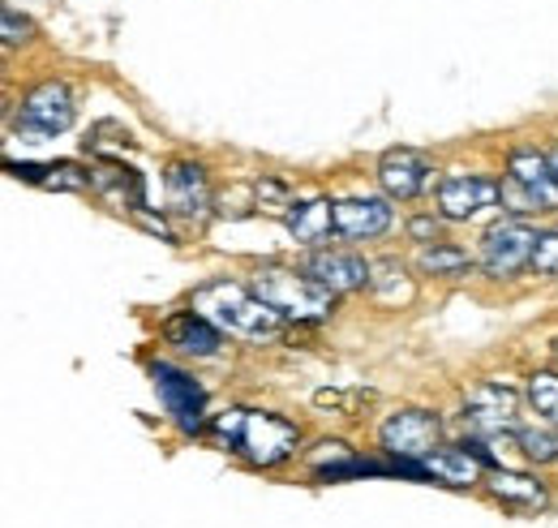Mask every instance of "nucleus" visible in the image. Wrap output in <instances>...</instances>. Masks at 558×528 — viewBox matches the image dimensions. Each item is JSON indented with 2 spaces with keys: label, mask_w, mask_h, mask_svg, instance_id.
<instances>
[{
  "label": "nucleus",
  "mask_w": 558,
  "mask_h": 528,
  "mask_svg": "<svg viewBox=\"0 0 558 528\" xmlns=\"http://www.w3.org/2000/svg\"><path fill=\"white\" fill-rule=\"evenodd\" d=\"M400 275H404V266L400 263H383L378 266V275H369V288H374L383 301H409L413 288H409Z\"/></svg>",
  "instance_id": "nucleus-24"
},
{
  "label": "nucleus",
  "mask_w": 558,
  "mask_h": 528,
  "mask_svg": "<svg viewBox=\"0 0 558 528\" xmlns=\"http://www.w3.org/2000/svg\"><path fill=\"white\" fill-rule=\"evenodd\" d=\"M464 417L477 430H515V392L502 383H482L464 396Z\"/></svg>",
  "instance_id": "nucleus-12"
},
{
  "label": "nucleus",
  "mask_w": 558,
  "mask_h": 528,
  "mask_svg": "<svg viewBox=\"0 0 558 528\" xmlns=\"http://www.w3.org/2000/svg\"><path fill=\"white\" fill-rule=\"evenodd\" d=\"M283 224H288V232H292L301 245L318 250V245L331 237V228H336V202H323V199L296 202V206H288Z\"/></svg>",
  "instance_id": "nucleus-16"
},
{
  "label": "nucleus",
  "mask_w": 558,
  "mask_h": 528,
  "mask_svg": "<svg viewBox=\"0 0 558 528\" xmlns=\"http://www.w3.org/2000/svg\"><path fill=\"white\" fill-rule=\"evenodd\" d=\"M417 266L425 275H460L469 266V254L456 245H421Z\"/></svg>",
  "instance_id": "nucleus-22"
},
{
  "label": "nucleus",
  "mask_w": 558,
  "mask_h": 528,
  "mask_svg": "<svg viewBox=\"0 0 558 528\" xmlns=\"http://www.w3.org/2000/svg\"><path fill=\"white\" fill-rule=\"evenodd\" d=\"M305 275H314L323 288L331 292H352V288H365L374 266L356 254H340V250H318L305 259Z\"/></svg>",
  "instance_id": "nucleus-11"
},
{
  "label": "nucleus",
  "mask_w": 558,
  "mask_h": 528,
  "mask_svg": "<svg viewBox=\"0 0 558 528\" xmlns=\"http://www.w3.org/2000/svg\"><path fill=\"white\" fill-rule=\"evenodd\" d=\"M533 266H537L542 275H555V279H558V232H542V237H537Z\"/></svg>",
  "instance_id": "nucleus-26"
},
{
  "label": "nucleus",
  "mask_w": 558,
  "mask_h": 528,
  "mask_svg": "<svg viewBox=\"0 0 558 528\" xmlns=\"http://www.w3.org/2000/svg\"><path fill=\"white\" fill-rule=\"evenodd\" d=\"M409 232H413V241H421V245H429V241L438 237V219H434V215H417V219L409 224Z\"/></svg>",
  "instance_id": "nucleus-29"
},
{
  "label": "nucleus",
  "mask_w": 558,
  "mask_h": 528,
  "mask_svg": "<svg viewBox=\"0 0 558 528\" xmlns=\"http://www.w3.org/2000/svg\"><path fill=\"white\" fill-rule=\"evenodd\" d=\"M90 185L112 199L117 206H130V211H142V177L134 168H121V164H99L90 172Z\"/></svg>",
  "instance_id": "nucleus-18"
},
{
  "label": "nucleus",
  "mask_w": 558,
  "mask_h": 528,
  "mask_svg": "<svg viewBox=\"0 0 558 528\" xmlns=\"http://www.w3.org/2000/svg\"><path fill=\"white\" fill-rule=\"evenodd\" d=\"M215 434H219L232 452H241L245 460L263 464V468L288 460V456L296 452V425L276 417V412L232 408V412L215 417Z\"/></svg>",
  "instance_id": "nucleus-2"
},
{
  "label": "nucleus",
  "mask_w": 558,
  "mask_h": 528,
  "mask_svg": "<svg viewBox=\"0 0 558 528\" xmlns=\"http://www.w3.org/2000/svg\"><path fill=\"white\" fill-rule=\"evenodd\" d=\"M73 125V95L65 82H39L26 99H22V112H17V130L31 133L35 142L44 137H57Z\"/></svg>",
  "instance_id": "nucleus-6"
},
{
  "label": "nucleus",
  "mask_w": 558,
  "mask_h": 528,
  "mask_svg": "<svg viewBox=\"0 0 558 528\" xmlns=\"http://www.w3.org/2000/svg\"><path fill=\"white\" fill-rule=\"evenodd\" d=\"M438 434H442V421L434 412H421V408H404V412L383 421V447L400 460L429 456L438 447Z\"/></svg>",
  "instance_id": "nucleus-7"
},
{
  "label": "nucleus",
  "mask_w": 558,
  "mask_h": 528,
  "mask_svg": "<svg viewBox=\"0 0 558 528\" xmlns=\"http://www.w3.org/2000/svg\"><path fill=\"white\" fill-rule=\"evenodd\" d=\"M254 292L279 310L283 319H301V323H318L336 310V292L323 288L314 275H296V271H283V266H267L254 275Z\"/></svg>",
  "instance_id": "nucleus-3"
},
{
  "label": "nucleus",
  "mask_w": 558,
  "mask_h": 528,
  "mask_svg": "<svg viewBox=\"0 0 558 528\" xmlns=\"http://www.w3.org/2000/svg\"><path fill=\"white\" fill-rule=\"evenodd\" d=\"M529 404H533L550 425H558V374H533V379H529Z\"/></svg>",
  "instance_id": "nucleus-23"
},
{
  "label": "nucleus",
  "mask_w": 558,
  "mask_h": 528,
  "mask_svg": "<svg viewBox=\"0 0 558 528\" xmlns=\"http://www.w3.org/2000/svg\"><path fill=\"white\" fill-rule=\"evenodd\" d=\"M0 31H4V44H22V39H31V22L17 17L13 4H4V13H0Z\"/></svg>",
  "instance_id": "nucleus-27"
},
{
  "label": "nucleus",
  "mask_w": 558,
  "mask_h": 528,
  "mask_svg": "<svg viewBox=\"0 0 558 528\" xmlns=\"http://www.w3.org/2000/svg\"><path fill=\"white\" fill-rule=\"evenodd\" d=\"M163 339L177 344L181 352H194V357H215V352H219V327H215L210 319H203L198 310L168 319V323H163Z\"/></svg>",
  "instance_id": "nucleus-17"
},
{
  "label": "nucleus",
  "mask_w": 558,
  "mask_h": 528,
  "mask_svg": "<svg viewBox=\"0 0 558 528\" xmlns=\"http://www.w3.org/2000/svg\"><path fill=\"white\" fill-rule=\"evenodd\" d=\"M134 215H138V224H142V228H150V232H159L163 241H172V228H168L163 219H155V215H146V211H134Z\"/></svg>",
  "instance_id": "nucleus-30"
},
{
  "label": "nucleus",
  "mask_w": 558,
  "mask_h": 528,
  "mask_svg": "<svg viewBox=\"0 0 558 528\" xmlns=\"http://www.w3.org/2000/svg\"><path fill=\"white\" fill-rule=\"evenodd\" d=\"M507 177L520 181L533 199L542 202V211H558V181H555V168H550V155H537V151H511V159H507Z\"/></svg>",
  "instance_id": "nucleus-13"
},
{
  "label": "nucleus",
  "mask_w": 558,
  "mask_h": 528,
  "mask_svg": "<svg viewBox=\"0 0 558 528\" xmlns=\"http://www.w3.org/2000/svg\"><path fill=\"white\" fill-rule=\"evenodd\" d=\"M537 250V232L524 219H502L482 237V271L489 279H511L524 266H533Z\"/></svg>",
  "instance_id": "nucleus-5"
},
{
  "label": "nucleus",
  "mask_w": 558,
  "mask_h": 528,
  "mask_svg": "<svg viewBox=\"0 0 558 528\" xmlns=\"http://www.w3.org/2000/svg\"><path fill=\"white\" fill-rule=\"evenodd\" d=\"M258 202H263V206H271V211L292 206V202H288V190H283L279 181H271V177H267V181H258Z\"/></svg>",
  "instance_id": "nucleus-28"
},
{
  "label": "nucleus",
  "mask_w": 558,
  "mask_h": 528,
  "mask_svg": "<svg viewBox=\"0 0 558 528\" xmlns=\"http://www.w3.org/2000/svg\"><path fill=\"white\" fill-rule=\"evenodd\" d=\"M489 494L502 503H515V507H546V485L533 477H520V472H494Z\"/></svg>",
  "instance_id": "nucleus-19"
},
{
  "label": "nucleus",
  "mask_w": 558,
  "mask_h": 528,
  "mask_svg": "<svg viewBox=\"0 0 558 528\" xmlns=\"http://www.w3.org/2000/svg\"><path fill=\"white\" fill-rule=\"evenodd\" d=\"M550 168H555V181H558V146L550 151Z\"/></svg>",
  "instance_id": "nucleus-31"
},
{
  "label": "nucleus",
  "mask_w": 558,
  "mask_h": 528,
  "mask_svg": "<svg viewBox=\"0 0 558 528\" xmlns=\"http://www.w3.org/2000/svg\"><path fill=\"white\" fill-rule=\"evenodd\" d=\"M498 199H502V206H507L511 215H529V211H542V202L533 199V194H529L520 181H511V177L498 185Z\"/></svg>",
  "instance_id": "nucleus-25"
},
{
  "label": "nucleus",
  "mask_w": 558,
  "mask_h": 528,
  "mask_svg": "<svg viewBox=\"0 0 558 528\" xmlns=\"http://www.w3.org/2000/svg\"><path fill=\"white\" fill-rule=\"evenodd\" d=\"M150 379H155V392L163 412L185 430V434H198L203 421H207V392L198 379H190L185 370L168 365V361H150Z\"/></svg>",
  "instance_id": "nucleus-4"
},
{
  "label": "nucleus",
  "mask_w": 558,
  "mask_h": 528,
  "mask_svg": "<svg viewBox=\"0 0 558 528\" xmlns=\"http://www.w3.org/2000/svg\"><path fill=\"white\" fill-rule=\"evenodd\" d=\"M498 202V185L486 177H447L438 185V215L442 219H473Z\"/></svg>",
  "instance_id": "nucleus-9"
},
{
  "label": "nucleus",
  "mask_w": 558,
  "mask_h": 528,
  "mask_svg": "<svg viewBox=\"0 0 558 528\" xmlns=\"http://www.w3.org/2000/svg\"><path fill=\"white\" fill-rule=\"evenodd\" d=\"M482 456L464 452V447H434L429 456H421V477H434L442 485H477L482 481Z\"/></svg>",
  "instance_id": "nucleus-14"
},
{
  "label": "nucleus",
  "mask_w": 558,
  "mask_h": 528,
  "mask_svg": "<svg viewBox=\"0 0 558 528\" xmlns=\"http://www.w3.org/2000/svg\"><path fill=\"white\" fill-rule=\"evenodd\" d=\"M391 228V206L383 199H344L336 202V232H344L352 241L361 237H378Z\"/></svg>",
  "instance_id": "nucleus-15"
},
{
  "label": "nucleus",
  "mask_w": 558,
  "mask_h": 528,
  "mask_svg": "<svg viewBox=\"0 0 558 528\" xmlns=\"http://www.w3.org/2000/svg\"><path fill=\"white\" fill-rule=\"evenodd\" d=\"M9 172L26 177V181H39L44 190H86L90 185V177L77 172L73 164H48V168H39V164H9Z\"/></svg>",
  "instance_id": "nucleus-20"
},
{
  "label": "nucleus",
  "mask_w": 558,
  "mask_h": 528,
  "mask_svg": "<svg viewBox=\"0 0 558 528\" xmlns=\"http://www.w3.org/2000/svg\"><path fill=\"white\" fill-rule=\"evenodd\" d=\"M434 181H438L434 164L417 151H409V146H396L378 159V185L387 190V199H421L425 190H434Z\"/></svg>",
  "instance_id": "nucleus-8"
},
{
  "label": "nucleus",
  "mask_w": 558,
  "mask_h": 528,
  "mask_svg": "<svg viewBox=\"0 0 558 528\" xmlns=\"http://www.w3.org/2000/svg\"><path fill=\"white\" fill-rule=\"evenodd\" d=\"M168 185V206L177 215H190V219H203L210 206V185H207V172L203 164H190V159H177L163 177Z\"/></svg>",
  "instance_id": "nucleus-10"
},
{
  "label": "nucleus",
  "mask_w": 558,
  "mask_h": 528,
  "mask_svg": "<svg viewBox=\"0 0 558 528\" xmlns=\"http://www.w3.org/2000/svg\"><path fill=\"white\" fill-rule=\"evenodd\" d=\"M524 456L533 464H555L558 460V425H533V430H515Z\"/></svg>",
  "instance_id": "nucleus-21"
},
{
  "label": "nucleus",
  "mask_w": 558,
  "mask_h": 528,
  "mask_svg": "<svg viewBox=\"0 0 558 528\" xmlns=\"http://www.w3.org/2000/svg\"><path fill=\"white\" fill-rule=\"evenodd\" d=\"M194 310L210 319L219 331L228 335H241V339H271L283 327V314L271 310L258 292L241 288V284H228V279H215L207 288L194 292Z\"/></svg>",
  "instance_id": "nucleus-1"
}]
</instances>
